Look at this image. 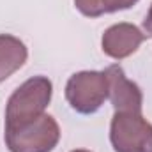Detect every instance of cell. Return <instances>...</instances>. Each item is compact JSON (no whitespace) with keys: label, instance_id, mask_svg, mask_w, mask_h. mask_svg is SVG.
Returning <instances> with one entry per match:
<instances>
[{"label":"cell","instance_id":"6da1fadb","mask_svg":"<svg viewBox=\"0 0 152 152\" xmlns=\"http://www.w3.org/2000/svg\"><path fill=\"white\" fill-rule=\"evenodd\" d=\"M53 85L46 76H34L21 83L7 101L5 127L27 124L44 113L51 101Z\"/></svg>","mask_w":152,"mask_h":152},{"label":"cell","instance_id":"7a4b0ae2","mask_svg":"<svg viewBox=\"0 0 152 152\" xmlns=\"http://www.w3.org/2000/svg\"><path fill=\"white\" fill-rule=\"evenodd\" d=\"M60 140V127L48 113L14 127H5L9 152H51Z\"/></svg>","mask_w":152,"mask_h":152},{"label":"cell","instance_id":"3957f363","mask_svg":"<svg viewBox=\"0 0 152 152\" xmlns=\"http://www.w3.org/2000/svg\"><path fill=\"white\" fill-rule=\"evenodd\" d=\"M66 99L81 115L96 113L108 99V78L104 71H80L67 80Z\"/></svg>","mask_w":152,"mask_h":152},{"label":"cell","instance_id":"277c9868","mask_svg":"<svg viewBox=\"0 0 152 152\" xmlns=\"http://www.w3.org/2000/svg\"><path fill=\"white\" fill-rule=\"evenodd\" d=\"M115 152H152V124L142 113H117L110 126Z\"/></svg>","mask_w":152,"mask_h":152},{"label":"cell","instance_id":"5b68a950","mask_svg":"<svg viewBox=\"0 0 152 152\" xmlns=\"http://www.w3.org/2000/svg\"><path fill=\"white\" fill-rule=\"evenodd\" d=\"M108 78V97L117 113H142L143 94L140 87L127 80L124 69L118 64H112L104 69Z\"/></svg>","mask_w":152,"mask_h":152},{"label":"cell","instance_id":"8992f818","mask_svg":"<svg viewBox=\"0 0 152 152\" xmlns=\"http://www.w3.org/2000/svg\"><path fill=\"white\" fill-rule=\"evenodd\" d=\"M145 39H147V34H143L136 25L117 23L104 30L101 37V48L104 55L112 57L115 60H122L133 55Z\"/></svg>","mask_w":152,"mask_h":152},{"label":"cell","instance_id":"52a82bcc","mask_svg":"<svg viewBox=\"0 0 152 152\" xmlns=\"http://www.w3.org/2000/svg\"><path fill=\"white\" fill-rule=\"evenodd\" d=\"M28 51L23 41L14 36L0 34V83L14 75L25 62Z\"/></svg>","mask_w":152,"mask_h":152},{"label":"cell","instance_id":"ba28073f","mask_svg":"<svg viewBox=\"0 0 152 152\" xmlns=\"http://www.w3.org/2000/svg\"><path fill=\"white\" fill-rule=\"evenodd\" d=\"M76 9L87 18H99L104 14L101 0H75Z\"/></svg>","mask_w":152,"mask_h":152},{"label":"cell","instance_id":"9c48e42d","mask_svg":"<svg viewBox=\"0 0 152 152\" xmlns=\"http://www.w3.org/2000/svg\"><path fill=\"white\" fill-rule=\"evenodd\" d=\"M103 2V11L104 12H117L133 7L138 0H101Z\"/></svg>","mask_w":152,"mask_h":152},{"label":"cell","instance_id":"30bf717a","mask_svg":"<svg viewBox=\"0 0 152 152\" xmlns=\"http://www.w3.org/2000/svg\"><path fill=\"white\" fill-rule=\"evenodd\" d=\"M143 28H145L147 37L152 36V5H151V9H149V12H147V18L143 20Z\"/></svg>","mask_w":152,"mask_h":152},{"label":"cell","instance_id":"8fae6325","mask_svg":"<svg viewBox=\"0 0 152 152\" xmlns=\"http://www.w3.org/2000/svg\"><path fill=\"white\" fill-rule=\"evenodd\" d=\"M71 152H90V151H85V149H76V151H71Z\"/></svg>","mask_w":152,"mask_h":152}]
</instances>
